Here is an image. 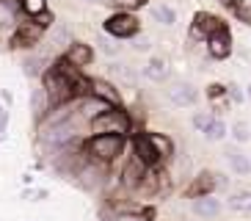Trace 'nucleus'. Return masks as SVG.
<instances>
[{
  "instance_id": "5701e85b",
  "label": "nucleus",
  "mask_w": 251,
  "mask_h": 221,
  "mask_svg": "<svg viewBox=\"0 0 251 221\" xmlns=\"http://www.w3.org/2000/svg\"><path fill=\"white\" fill-rule=\"evenodd\" d=\"M23 11L28 17H42L47 14V0H23Z\"/></svg>"
},
{
  "instance_id": "2eb2a0df",
  "label": "nucleus",
  "mask_w": 251,
  "mask_h": 221,
  "mask_svg": "<svg viewBox=\"0 0 251 221\" xmlns=\"http://www.w3.org/2000/svg\"><path fill=\"white\" fill-rule=\"evenodd\" d=\"M23 3L20 0H0V25H14L20 20Z\"/></svg>"
},
{
  "instance_id": "9b49d317",
  "label": "nucleus",
  "mask_w": 251,
  "mask_h": 221,
  "mask_svg": "<svg viewBox=\"0 0 251 221\" xmlns=\"http://www.w3.org/2000/svg\"><path fill=\"white\" fill-rule=\"evenodd\" d=\"M144 171H147V163L135 155L133 161L125 166V171H122V183H125L127 188H138V185L144 183Z\"/></svg>"
},
{
  "instance_id": "f8f14e48",
  "label": "nucleus",
  "mask_w": 251,
  "mask_h": 221,
  "mask_svg": "<svg viewBox=\"0 0 251 221\" xmlns=\"http://www.w3.org/2000/svg\"><path fill=\"white\" fill-rule=\"evenodd\" d=\"M193 213L199 219H215L221 213V202L213 196V193H204V196H196L193 199Z\"/></svg>"
},
{
  "instance_id": "aec40b11",
  "label": "nucleus",
  "mask_w": 251,
  "mask_h": 221,
  "mask_svg": "<svg viewBox=\"0 0 251 221\" xmlns=\"http://www.w3.org/2000/svg\"><path fill=\"white\" fill-rule=\"evenodd\" d=\"M229 207L237 210V213H251V191H235L229 193Z\"/></svg>"
},
{
  "instance_id": "a211bd4d",
  "label": "nucleus",
  "mask_w": 251,
  "mask_h": 221,
  "mask_svg": "<svg viewBox=\"0 0 251 221\" xmlns=\"http://www.w3.org/2000/svg\"><path fill=\"white\" fill-rule=\"evenodd\" d=\"M144 75H147L149 81L160 83V81H166V78H169V64H166L163 58H152L147 66H144Z\"/></svg>"
},
{
  "instance_id": "412c9836",
  "label": "nucleus",
  "mask_w": 251,
  "mask_h": 221,
  "mask_svg": "<svg viewBox=\"0 0 251 221\" xmlns=\"http://www.w3.org/2000/svg\"><path fill=\"white\" fill-rule=\"evenodd\" d=\"M152 17H155L160 25H166V28H171L174 22H177V11L171 6H163V3H157V6H152Z\"/></svg>"
},
{
  "instance_id": "6ab92c4d",
  "label": "nucleus",
  "mask_w": 251,
  "mask_h": 221,
  "mask_svg": "<svg viewBox=\"0 0 251 221\" xmlns=\"http://www.w3.org/2000/svg\"><path fill=\"white\" fill-rule=\"evenodd\" d=\"M226 158H229V166H232V171H235V174H240V177L251 174V161L246 158L243 152L232 149V152H226Z\"/></svg>"
},
{
  "instance_id": "393cba45",
  "label": "nucleus",
  "mask_w": 251,
  "mask_h": 221,
  "mask_svg": "<svg viewBox=\"0 0 251 221\" xmlns=\"http://www.w3.org/2000/svg\"><path fill=\"white\" fill-rule=\"evenodd\" d=\"M232 138L237 141V144H246V141L251 138V130L246 122H235V127H232Z\"/></svg>"
},
{
  "instance_id": "7c9ffc66",
  "label": "nucleus",
  "mask_w": 251,
  "mask_h": 221,
  "mask_svg": "<svg viewBox=\"0 0 251 221\" xmlns=\"http://www.w3.org/2000/svg\"><path fill=\"white\" fill-rule=\"evenodd\" d=\"M224 94H226V86H221V83L207 86V97H210V100H215V97H224Z\"/></svg>"
},
{
  "instance_id": "f704fd0d",
  "label": "nucleus",
  "mask_w": 251,
  "mask_h": 221,
  "mask_svg": "<svg viewBox=\"0 0 251 221\" xmlns=\"http://www.w3.org/2000/svg\"><path fill=\"white\" fill-rule=\"evenodd\" d=\"M218 3H221L224 8H229V11H235V6L240 3V0H218Z\"/></svg>"
},
{
  "instance_id": "e433bc0d",
  "label": "nucleus",
  "mask_w": 251,
  "mask_h": 221,
  "mask_svg": "<svg viewBox=\"0 0 251 221\" xmlns=\"http://www.w3.org/2000/svg\"><path fill=\"white\" fill-rule=\"evenodd\" d=\"M86 3H105V0H86Z\"/></svg>"
},
{
  "instance_id": "4be33fe9",
  "label": "nucleus",
  "mask_w": 251,
  "mask_h": 221,
  "mask_svg": "<svg viewBox=\"0 0 251 221\" xmlns=\"http://www.w3.org/2000/svg\"><path fill=\"white\" fill-rule=\"evenodd\" d=\"M23 66H25V75H28V78H36V75L47 72V58L45 55H28Z\"/></svg>"
},
{
  "instance_id": "c85d7f7f",
  "label": "nucleus",
  "mask_w": 251,
  "mask_h": 221,
  "mask_svg": "<svg viewBox=\"0 0 251 221\" xmlns=\"http://www.w3.org/2000/svg\"><path fill=\"white\" fill-rule=\"evenodd\" d=\"M152 141H155V147L160 149L163 158H166V155H171V144H169V138H160V136H155V133H152Z\"/></svg>"
},
{
  "instance_id": "423d86ee",
  "label": "nucleus",
  "mask_w": 251,
  "mask_h": 221,
  "mask_svg": "<svg viewBox=\"0 0 251 221\" xmlns=\"http://www.w3.org/2000/svg\"><path fill=\"white\" fill-rule=\"evenodd\" d=\"M45 28L42 22H20V28L14 33V44L17 47H30V44H36L39 39L45 36Z\"/></svg>"
},
{
  "instance_id": "39448f33",
  "label": "nucleus",
  "mask_w": 251,
  "mask_h": 221,
  "mask_svg": "<svg viewBox=\"0 0 251 221\" xmlns=\"http://www.w3.org/2000/svg\"><path fill=\"white\" fill-rule=\"evenodd\" d=\"M133 147H135V155H138L147 166H157V163L163 161L160 149L155 147V141H152V136H149V133H147V136H135Z\"/></svg>"
},
{
  "instance_id": "4468645a",
  "label": "nucleus",
  "mask_w": 251,
  "mask_h": 221,
  "mask_svg": "<svg viewBox=\"0 0 251 221\" xmlns=\"http://www.w3.org/2000/svg\"><path fill=\"white\" fill-rule=\"evenodd\" d=\"M218 185V174H210V171H201L199 180L191 185V196H204V193H213V188Z\"/></svg>"
},
{
  "instance_id": "c9c22d12",
  "label": "nucleus",
  "mask_w": 251,
  "mask_h": 221,
  "mask_svg": "<svg viewBox=\"0 0 251 221\" xmlns=\"http://www.w3.org/2000/svg\"><path fill=\"white\" fill-rule=\"evenodd\" d=\"M119 221H147V219H141V216H125V219H119Z\"/></svg>"
},
{
  "instance_id": "1a4fd4ad",
  "label": "nucleus",
  "mask_w": 251,
  "mask_h": 221,
  "mask_svg": "<svg viewBox=\"0 0 251 221\" xmlns=\"http://www.w3.org/2000/svg\"><path fill=\"white\" fill-rule=\"evenodd\" d=\"M52 108V100H50V91H47L45 86H39L30 91V113H33V119L36 122H42V119L50 113Z\"/></svg>"
},
{
  "instance_id": "7ed1b4c3",
  "label": "nucleus",
  "mask_w": 251,
  "mask_h": 221,
  "mask_svg": "<svg viewBox=\"0 0 251 221\" xmlns=\"http://www.w3.org/2000/svg\"><path fill=\"white\" fill-rule=\"evenodd\" d=\"M138 28H141L138 17H135L133 11H125V8H122L119 14L108 17V22H105V30H108L113 39H133L135 33H138Z\"/></svg>"
},
{
  "instance_id": "f03ea898",
  "label": "nucleus",
  "mask_w": 251,
  "mask_h": 221,
  "mask_svg": "<svg viewBox=\"0 0 251 221\" xmlns=\"http://www.w3.org/2000/svg\"><path fill=\"white\" fill-rule=\"evenodd\" d=\"M122 144H125V136L122 133H97L94 138L89 141V155L94 161L108 163L122 152Z\"/></svg>"
},
{
  "instance_id": "2f4dec72",
  "label": "nucleus",
  "mask_w": 251,
  "mask_h": 221,
  "mask_svg": "<svg viewBox=\"0 0 251 221\" xmlns=\"http://www.w3.org/2000/svg\"><path fill=\"white\" fill-rule=\"evenodd\" d=\"M226 94L232 97L235 103H243V94H240V88H237L235 83H229V86H226Z\"/></svg>"
},
{
  "instance_id": "dca6fc26",
  "label": "nucleus",
  "mask_w": 251,
  "mask_h": 221,
  "mask_svg": "<svg viewBox=\"0 0 251 221\" xmlns=\"http://www.w3.org/2000/svg\"><path fill=\"white\" fill-rule=\"evenodd\" d=\"M111 75L116 78L119 86H127V88H135L138 83V75L130 69V64H111Z\"/></svg>"
},
{
  "instance_id": "f3484780",
  "label": "nucleus",
  "mask_w": 251,
  "mask_h": 221,
  "mask_svg": "<svg viewBox=\"0 0 251 221\" xmlns=\"http://www.w3.org/2000/svg\"><path fill=\"white\" fill-rule=\"evenodd\" d=\"M75 39H72V33H69V28L67 25H52V30H50V44H52V50H69V44H72Z\"/></svg>"
},
{
  "instance_id": "4c0bfd02",
  "label": "nucleus",
  "mask_w": 251,
  "mask_h": 221,
  "mask_svg": "<svg viewBox=\"0 0 251 221\" xmlns=\"http://www.w3.org/2000/svg\"><path fill=\"white\" fill-rule=\"evenodd\" d=\"M246 97H249V100H251V86H249V91H246Z\"/></svg>"
},
{
  "instance_id": "473e14b6",
  "label": "nucleus",
  "mask_w": 251,
  "mask_h": 221,
  "mask_svg": "<svg viewBox=\"0 0 251 221\" xmlns=\"http://www.w3.org/2000/svg\"><path fill=\"white\" fill-rule=\"evenodd\" d=\"M149 47H152V44H149V39H147V36H141V39H135V50H138V53H147Z\"/></svg>"
},
{
  "instance_id": "0eeeda50",
  "label": "nucleus",
  "mask_w": 251,
  "mask_h": 221,
  "mask_svg": "<svg viewBox=\"0 0 251 221\" xmlns=\"http://www.w3.org/2000/svg\"><path fill=\"white\" fill-rule=\"evenodd\" d=\"M207 53L213 55V58L224 61L232 55V36H229V30H218V33H213V36H207Z\"/></svg>"
},
{
  "instance_id": "bb28decb",
  "label": "nucleus",
  "mask_w": 251,
  "mask_h": 221,
  "mask_svg": "<svg viewBox=\"0 0 251 221\" xmlns=\"http://www.w3.org/2000/svg\"><path fill=\"white\" fill-rule=\"evenodd\" d=\"M213 119L215 116H210V113H204V110H201V113H196V116H193V127H196L199 133H207V127L213 125Z\"/></svg>"
},
{
  "instance_id": "a878e982",
  "label": "nucleus",
  "mask_w": 251,
  "mask_h": 221,
  "mask_svg": "<svg viewBox=\"0 0 251 221\" xmlns=\"http://www.w3.org/2000/svg\"><path fill=\"white\" fill-rule=\"evenodd\" d=\"M232 14H235L237 20L243 22V25H251V6H249V3H246V0H240V3H237V6H235V11H232Z\"/></svg>"
},
{
  "instance_id": "20e7f679",
  "label": "nucleus",
  "mask_w": 251,
  "mask_h": 221,
  "mask_svg": "<svg viewBox=\"0 0 251 221\" xmlns=\"http://www.w3.org/2000/svg\"><path fill=\"white\" fill-rule=\"evenodd\" d=\"M226 25H224L221 20L215 14H207V11H199V14L193 17V28H191V36L193 39H204L213 36V33H218V30H224Z\"/></svg>"
},
{
  "instance_id": "f257e3e1",
  "label": "nucleus",
  "mask_w": 251,
  "mask_h": 221,
  "mask_svg": "<svg viewBox=\"0 0 251 221\" xmlns=\"http://www.w3.org/2000/svg\"><path fill=\"white\" fill-rule=\"evenodd\" d=\"M91 133L94 136L97 133H122L125 136V133H130V116L119 105H111L91 119Z\"/></svg>"
},
{
  "instance_id": "6e6552de",
  "label": "nucleus",
  "mask_w": 251,
  "mask_h": 221,
  "mask_svg": "<svg viewBox=\"0 0 251 221\" xmlns=\"http://www.w3.org/2000/svg\"><path fill=\"white\" fill-rule=\"evenodd\" d=\"M169 100L174 105H179V108H185V105H196V100H199V91L191 86V83H171L169 86Z\"/></svg>"
},
{
  "instance_id": "9d476101",
  "label": "nucleus",
  "mask_w": 251,
  "mask_h": 221,
  "mask_svg": "<svg viewBox=\"0 0 251 221\" xmlns=\"http://www.w3.org/2000/svg\"><path fill=\"white\" fill-rule=\"evenodd\" d=\"M67 61L72 66H89L91 61H94V50H91V44H83V42H72L67 50Z\"/></svg>"
},
{
  "instance_id": "72a5a7b5",
  "label": "nucleus",
  "mask_w": 251,
  "mask_h": 221,
  "mask_svg": "<svg viewBox=\"0 0 251 221\" xmlns=\"http://www.w3.org/2000/svg\"><path fill=\"white\" fill-rule=\"evenodd\" d=\"M6 122H8V110H6V108H0V133L6 130Z\"/></svg>"
},
{
  "instance_id": "cd10ccee",
  "label": "nucleus",
  "mask_w": 251,
  "mask_h": 221,
  "mask_svg": "<svg viewBox=\"0 0 251 221\" xmlns=\"http://www.w3.org/2000/svg\"><path fill=\"white\" fill-rule=\"evenodd\" d=\"M108 3H113V6H119V8H125V11H130V8L144 6L147 0H108Z\"/></svg>"
},
{
  "instance_id": "c756f323",
  "label": "nucleus",
  "mask_w": 251,
  "mask_h": 221,
  "mask_svg": "<svg viewBox=\"0 0 251 221\" xmlns=\"http://www.w3.org/2000/svg\"><path fill=\"white\" fill-rule=\"evenodd\" d=\"M97 44H100V50H102L105 55H116V53H119V44H113L111 39H100Z\"/></svg>"
},
{
  "instance_id": "b1692460",
  "label": "nucleus",
  "mask_w": 251,
  "mask_h": 221,
  "mask_svg": "<svg viewBox=\"0 0 251 221\" xmlns=\"http://www.w3.org/2000/svg\"><path fill=\"white\" fill-rule=\"evenodd\" d=\"M210 141H221L224 136H226V125H224L221 119H213V125L207 127V133H204Z\"/></svg>"
},
{
  "instance_id": "ddd939ff",
  "label": "nucleus",
  "mask_w": 251,
  "mask_h": 221,
  "mask_svg": "<svg viewBox=\"0 0 251 221\" xmlns=\"http://www.w3.org/2000/svg\"><path fill=\"white\" fill-rule=\"evenodd\" d=\"M89 94L105 100L108 105H119V88L113 86V83H108V81H91L89 83Z\"/></svg>"
}]
</instances>
